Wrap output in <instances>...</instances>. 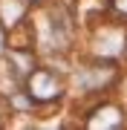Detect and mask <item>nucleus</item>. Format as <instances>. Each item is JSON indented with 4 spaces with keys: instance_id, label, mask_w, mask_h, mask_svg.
I'll use <instances>...</instances> for the list:
<instances>
[{
    "instance_id": "1",
    "label": "nucleus",
    "mask_w": 127,
    "mask_h": 130,
    "mask_svg": "<svg viewBox=\"0 0 127 130\" xmlns=\"http://www.w3.org/2000/svg\"><path fill=\"white\" fill-rule=\"evenodd\" d=\"M29 95L35 101H52V98L61 95V84L46 70H32L29 72Z\"/></svg>"
},
{
    "instance_id": "2",
    "label": "nucleus",
    "mask_w": 127,
    "mask_h": 130,
    "mask_svg": "<svg viewBox=\"0 0 127 130\" xmlns=\"http://www.w3.org/2000/svg\"><path fill=\"white\" fill-rule=\"evenodd\" d=\"M26 14V0H0V26H14Z\"/></svg>"
},
{
    "instance_id": "3",
    "label": "nucleus",
    "mask_w": 127,
    "mask_h": 130,
    "mask_svg": "<svg viewBox=\"0 0 127 130\" xmlns=\"http://www.w3.org/2000/svg\"><path fill=\"white\" fill-rule=\"evenodd\" d=\"M6 49V35H3V26H0V52Z\"/></svg>"
}]
</instances>
